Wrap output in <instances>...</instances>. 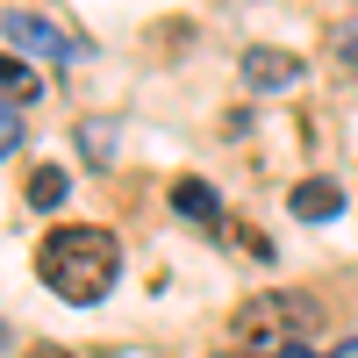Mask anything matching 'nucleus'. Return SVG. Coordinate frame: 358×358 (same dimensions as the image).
Segmentation results:
<instances>
[{
    "mask_svg": "<svg viewBox=\"0 0 358 358\" xmlns=\"http://www.w3.org/2000/svg\"><path fill=\"white\" fill-rule=\"evenodd\" d=\"M115 273H122V244L108 229H94V222H65V229H50L36 244V280L72 308H94L115 287Z\"/></svg>",
    "mask_w": 358,
    "mask_h": 358,
    "instance_id": "nucleus-1",
    "label": "nucleus"
},
{
    "mask_svg": "<svg viewBox=\"0 0 358 358\" xmlns=\"http://www.w3.org/2000/svg\"><path fill=\"white\" fill-rule=\"evenodd\" d=\"M322 322V301L301 287H265L236 308V344L244 351H301V337Z\"/></svg>",
    "mask_w": 358,
    "mask_h": 358,
    "instance_id": "nucleus-2",
    "label": "nucleus"
},
{
    "mask_svg": "<svg viewBox=\"0 0 358 358\" xmlns=\"http://www.w3.org/2000/svg\"><path fill=\"white\" fill-rule=\"evenodd\" d=\"M0 36H8V43H22V50H43V57H65V65H72V57H86V43L79 36H65V29H57V22H43V15H0Z\"/></svg>",
    "mask_w": 358,
    "mask_h": 358,
    "instance_id": "nucleus-3",
    "label": "nucleus"
},
{
    "mask_svg": "<svg viewBox=\"0 0 358 358\" xmlns=\"http://www.w3.org/2000/svg\"><path fill=\"white\" fill-rule=\"evenodd\" d=\"M294 79H301V57H294V50H273V43L244 50V86L273 94V86H294Z\"/></svg>",
    "mask_w": 358,
    "mask_h": 358,
    "instance_id": "nucleus-4",
    "label": "nucleus"
},
{
    "mask_svg": "<svg viewBox=\"0 0 358 358\" xmlns=\"http://www.w3.org/2000/svg\"><path fill=\"white\" fill-rule=\"evenodd\" d=\"M287 208H294L301 222H337V208H344V187H337V179H294Z\"/></svg>",
    "mask_w": 358,
    "mask_h": 358,
    "instance_id": "nucleus-5",
    "label": "nucleus"
},
{
    "mask_svg": "<svg viewBox=\"0 0 358 358\" xmlns=\"http://www.w3.org/2000/svg\"><path fill=\"white\" fill-rule=\"evenodd\" d=\"M172 208L187 222H201V229H222V201H215L208 179H172Z\"/></svg>",
    "mask_w": 358,
    "mask_h": 358,
    "instance_id": "nucleus-6",
    "label": "nucleus"
},
{
    "mask_svg": "<svg viewBox=\"0 0 358 358\" xmlns=\"http://www.w3.org/2000/svg\"><path fill=\"white\" fill-rule=\"evenodd\" d=\"M65 187H72L65 165H36V172H29V208H57V201H65Z\"/></svg>",
    "mask_w": 358,
    "mask_h": 358,
    "instance_id": "nucleus-7",
    "label": "nucleus"
},
{
    "mask_svg": "<svg viewBox=\"0 0 358 358\" xmlns=\"http://www.w3.org/2000/svg\"><path fill=\"white\" fill-rule=\"evenodd\" d=\"M0 94L8 101H36V72H29L22 57H0Z\"/></svg>",
    "mask_w": 358,
    "mask_h": 358,
    "instance_id": "nucleus-8",
    "label": "nucleus"
},
{
    "mask_svg": "<svg viewBox=\"0 0 358 358\" xmlns=\"http://www.w3.org/2000/svg\"><path fill=\"white\" fill-rule=\"evenodd\" d=\"M22 143V115H15V101H0V158H8Z\"/></svg>",
    "mask_w": 358,
    "mask_h": 358,
    "instance_id": "nucleus-9",
    "label": "nucleus"
},
{
    "mask_svg": "<svg viewBox=\"0 0 358 358\" xmlns=\"http://www.w3.org/2000/svg\"><path fill=\"white\" fill-rule=\"evenodd\" d=\"M337 50H344V65H358V29H337Z\"/></svg>",
    "mask_w": 358,
    "mask_h": 358,
    "instance_id": "nucleus-10",
    "label": "nucleus"
},
{
    "mask_svg": "<svg viewBox=\"0 0 358 358\" xmlns=\"http://www.w3.org/2000/svg\"><path fill=\"white\" fill-rule=\"evenodd\" d=\"M29 358H72V351H57V344H36V351H29Z\"/></svg>",
    "mask_w": 358,
    "mask_h": 358,
    "instance_id": "nucleus-11",
    "label": "nucleus"
},
{
    "mask_svg": "<svg viewBox=\"0 0 358 358\" xmlns=\"http://www.w3.org/2000/svg\"><path fill=\"white\" fill-rule=\"evenodd\" d=\"M287 358H322V351H287Z\"/></svg>",
    "mask_w": 358,
    "mask_h": 358,
    "instance_id": "nucleus-12",
    "label": "nucleus"
}]
</instances>
